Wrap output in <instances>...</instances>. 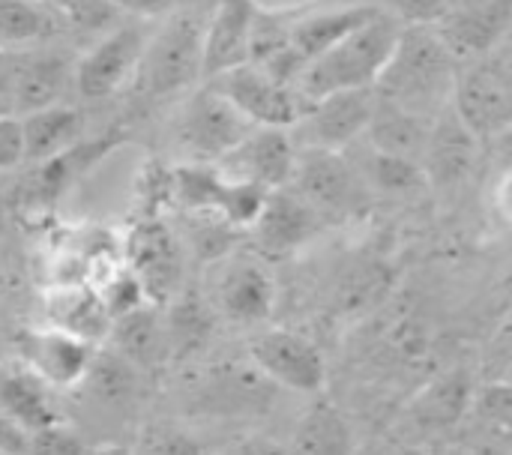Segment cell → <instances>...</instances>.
<instances>
[{"instance_id": "1", "label": "cell", "mask_w": 512, "mask_h": 455, "mask_svg": "<svg viewBox=\"0 0 512 455\" xmlns=\"http://www.w3.org/2000/svg\"><path fill=\"white\" fill-rule=\"evenodd\" d=\"M459 63L435 33V27H402L387 66L375 81V93L420 117L435 120L450 108Z\"/></svg>"}, {"instance_id": "2", "label": "cell", "mask_w": 512, "mask_h": 455, "mask_svg": "<svg viewBox=\"0 0 512 455\" xmlns=\"http://www.w3.org/2000/svg\"><path fill=\"white\" fill-rule=\"evenodd\" d=\"M399 30L402 24L390 12L375 9L363 24L345 33L336 45H330L303 69V75L297 78V90L306 99H318L339 90L375 87L399 39Z\"/></svg>"}, {"instance_id": "3", "label": "cell", "mask_w": 512, "mask_h": 455, "mask_svg": "<svg viewBox=\"0 0 512 455\" xmlns=\"http://www.w3.org/2000/svg\"><path fill=\"white\" fill-rule=\"evenodd\" d=\"M450 111L483 144L504 138L512 123V69L507 42L477 60H468L456 72Z\"/></svg>"}, {"instance_id": "4", "label": "cell", "mask_w": 512, "mask_h": 455, "mask_svg": "<svg viewBox=\"0 0 512 455\" xmlns=\"http://www.w3.org/2000/svg\"><path fill=\"white\" fill-rule=\"evenodd\" d=\"M138 84L153 99H168L192 87L201 72V27L189 15H171L156 36H147L138 72Z\"/></svg>"}, {"instance_id": "5", "label": "cell", "mask_w": 512, "mask_h": 455, "mask_svg": "<svg viewBox=\"0 0 512 455\" xmlns=\"http://www.w3.org/2000/svg\"><path fill=\"white\" fill-rule=\"evenodd\" d=\"M288 189H294L324 222L357 213L369 192L348 153L312 147H297V165Z\"/></svg>"}, {"instance_id": "6", "label": "cell", "mask_w": 512, "mask_h": 455, "mask_svg": "<svg viewBox=\"0 0 512 455\" xmlns=\"http://www.w3.org/2000/svg\"><path fill=\"white\" fill-rule=\"evenodd\" d=\"M207 84L228 105H234L252 126L294 129V123L300 120V114L309 105V99L297 87L279 84L264 69H258L255 63L225 69V72L207 78Z\"/></svg>"}, {"instance_id": "7", "label": "cell", "mask_w": 512, "mask_h": 455, "mask_svg": "<svg viewBox=\"0 0 512 455\" xmlns=\"http://www.w3.org/2000/svg\"><path fill=\"white\" fill-rule=\"evenodd\" d=\"M249 129L252 123L234 105H228L210 84H204L183 102L174 132L177 147L186 153L189 162L216 165L249 135Z\"/></svg>"}, {"instance_id": "8", "label": "cell", "mask_w": 512, "mask_h": 455, "mask_svg": "<svg viewBox=\"0 0 512 455\" xmlns=\"http://www.w3.org/2000/svg\"><path fill=\"white\" fill-rule=\"evenodd\" d=\"M372 108H375V87L339 90V93L309 99L306 111L291 129L294 144L312 147V150L345 153L363 138Z\"/></svg>"}, {"instance_id": "9", "label": "cell", "mask_w": 512, "mask_h": 455, "mask_svg": "<svg viewBox=\"0 0 512 455\" xmlns=\"http://www.w3.org/2000/svg\"><path fill=\"white\" fill-rule=\"evenodd\" d=\"M144 45H147V30L141 24L111 27L75 63L72 69L75 90L90 102L114 96L117 90L126 87V81L135 78Z\"/></svg>"}, {"instance_id": "10", "label": "cell", "mask_w": 512, "mask_h": 455, "mask_svg": "<svg viewBox=\"0 0 512 455\" xmlns=\"http://www.w3.org/2000/svg\"><path fill=\"white\" fill-rule=\"evenodd\" d=\"M249 357L267 381L291 393L315 396L327 384V360L321 348L303 333L270 327L252 339Z\"/></svg>"}, {"instance_id": "11", "label": "cell", "mask_w": 512, "mask_h": 455, "mask_svg": "<svg viewBox=\"0 0 512 455\" xmlns=\"http://www.w3.org/2000/svg\"><path fill=\"white\" fill-rule=\"evenodd\" d=\"M512 0H450L435 33L456 63L477 60L510 39Z\"/></svg>"}, {"instance_id": "12", "label": "cell", "mask_w": 512, "mask_h": 455, "mask_svg": "<svg viewBox=\"0 0 512 455\" xmlns=\"http://www.w3.org/2000/svg\"><path fill=\"white\" fill-rule=\"evenodd\" d=\"M294 165H297V144L291 129H267V126H252L249 135L216 162V168L225 177L261 186L264 192L285 189L294 177Z\"/></svg>"}, {"instance_id": "13", "label": "cell", "mask_w": 512, "mask_h": 455, "mask_svg": "<svg viewBox=\"0 0 512 455\" xmlns=\"http://www.w3.org/2000/svg\"><path fill=\"white\" fill-rule=\"evenodd\" d=\"M126 267L141 282L150 303L177 300L180 279H183V252L174 231L165 222L147 219L129 231Z\"/></svg>"}, {"instance_id": "14", "label": "cell", "mask_w": 512, "mask_h": 455, "mask_svg": "<svg viewBox=\"0 0 512 455\" xmlns=\"http://www.w3.org/2000/svg\"><path fill=\"white\" fill-rule=\"evenodd\" d=\"M213 279V303L234 324H264L276 306V282L258 258H219Z\"/></svg>"}, {"instance_id": "15", "label": "cell", "mask_w": 512, "mask_h": 455, "mask_svg": "<svg viewBox=\"0 0 512 455\" xmlns=\"http://www.w3.org/2000/svg\"><path fill=\"white\" fill-rule=\"evenodd\" d=\"M21 363L51 390H75L96 357V345L66 336L51 327H36L18 339Z\"/></svg>"}, {"instance_id": "16", "label": "cell", "mask_w": 512, "mask_h": 455, "mask_svg": "<svg viewBox=\"0 0 512 455\" xmlns=\"http://www.w3.org/2000/svg\"><path fill=\"white\" fill-rule=\"evenodd\" d=\"M324 219L294 192V189H276L267 195L255 225L249 231H255V243L264 255L273 258H285L297 249H303L318 231H321Z\"/></svg>"}, {"instance_id": "17", "label": "cell", "mask_w": 512, "mask_h": 455, "mask_svg": "<svg viewBox=\"0 0 512 455\" xmlns=\"http://www.w3.org/2000/svg\"><path fill=\"white\" fill-rule=\"evenodd\" d=\"M255 0H219L210 21L201 27V72L213 78L225 69L249 63Z\"/></svg>"}, {"instance_id": "18", "label": "cell", "mask_w": 512, "mask_h": 455, "mask_svg": "<svg viewBox=\"0 0 512 455\" xmlns=\"http://www.w3.org/2000/svg\"><path fill=\"white\" fill-rule=\"evenodd\" d=\"M480 141L462 126V120L447 108L432 120V132L423 150V177L426 183L453 189L465 183V177L474 171Z\"/></svg>"}, {"instance_id": "19", "label": "cell", "mask_w": 512, "mask_h": 455, "mask_svg": "<svg viewBox=\"0 0 512 455\" xmlns=\"http://www.w3.org/2000/svg\"><path fill=\"white\" fill-rule=\"evenodd\" d=\"M87 345L102 348L111 330V318L99 300V291L84 282H63L45 294V324Z\"/></svg>"}, {"instance_id": "20", "label": "cell", "mask_w": 512, "mask_h": 455, "mask_svg": "<svg viewBox=\"0 0 512 455\" xmlns=\"http://www.w3.org/2000/svg\"><path fill=\"white\" fill-rule=\"evenodd\" d=\"M432 132V120L420 117L390 99H381L375 93V108L369 117V126L363 132L366 147L387 153V156H399V159H411V162H423V150Z\"/></svg>"}, {"instance_id": "21", "label": "cell", "mask_w": 512, "mask_h": 455, "mask_svg": "<svg viewBox=\"0 0 512 455\" xmlns=\"http://www.w3.org/2000/svg\"><path fill=\"white\" fill-rule=\"evenodd\" d=\"M51 393L54 390L42 378H36L24 363L0 369V414L30 432L63 423L60 405Z\"/></svg>"}, {"instance_id": "22", "label": "cell", "mask_w": 512, "mask_h": 455, "mask_svg": "<svg viewBox=\"0 0 512 455\" xmlns=\"http://www.w3.org/2000/svg\"><path fill=\"white\" fill-rule=\"evenodd\" d=\"M72 81V66L66 57L60 54H39V57H27L24 63H18L9 72V105L12 114H30L36 108H48L54 102H60L66 84Z\"/></svg>"}, {"instance_id": "23", "label": "cell", "mask_w": 512, "mask_h": 455, "mask_svg": "<svg viewBox=\"0 0 512 455\" xmlns=\"http://www.w3.org/2000/svg\"><path fill=\"white\" fill-rule=\"evenodd\" d=\"M105 345H111V351L123 357L132 369H156L168 357L165 324L153 303L114 318Z\"/></svg>"}, {"instance_id": "24", "label": "cell", "mask_w": 512, "mask_h": 455, "mask_svg": "<svg viewBox=\"0 0 512 455\" xmlns=\"http://www.w3.org/2000/svg\"><path fill=\"white\" fill-rule=\"evenodd\" d=\"M21 135H24V162H48L78 144L84 117L72 105L54 102L48 108H36L21 114Z\"/></svg>"}, {"instance_id": "25", "label": "cell", "mask_w": 512, "mask_h": 455, "mask_svg": "<svg viewBox=\"0 0 512 455\" xmlns=\"http://www.w3.org/2000/svg\"><path fill=\"white\" fill-rule=\"evenodd\" d=\"M354 435L345 423V417L327 405H312L303 420L294 429L291 444L285 447V455H354Z\"/></svg>"}, {"instance_id": "26", "label": "cell", "mask_w": 512, "mask_h": 455, "mask_svg": "<svg viewBox=\"0 0 512 455\" xmlns=\"http://www.w3.org/2000/svg\"><path fill=\"white\" fill-rule=\"evenodd\" d=\"M471 405V384L462 375H450L438 384H432L417 402H414V423L429 432H444L456 426Z\"/></svg>"}, {"instance_id": "27", "label": "cell", "mask_w": 512, "mask_h": 455, "mask_svg": "<svg viewBox=\"0 0 512 455\" xmlns=\"http://www.w3.org/2000/svg\"><path fill=\"white\" fill-rule=\"evenodd\" d=\"M366 153H369V159L363 165L354 162V168L360 171L366 186L390 192V195H408V192H417L420 186H426L420 162L387 156V153H378L372 147H366Z\"/></svg>"}, {"instance_id": "28", "label": "cell", "mask_w": 512, "mask_h": 455, "mask_svg": "<svg viewBox=\"0 0 512 455\" xmlns=\"http://www.w3.org/2000/svg\"><path fill=\"white\" fill-rule=\"evenodd\" d=\"M51 12L36 0H0V45L24 48L48 36Z\"/></svg>"}, {"instance_id": "29", "label": "cell", "mask_w": 512, "mask_h": 455, "mask_svg": "<svg viewBox=\"0 0 512 455\" xmlns=\"http://www.w3.org/2000/svg\"><path fill=\"white\" fill-rule=\"evenodd\" d=\"M132 455H210L204 441L177 423H150L138 432Z\"/></svg>"}, {"instance_id": "30", "label": "cell", "mask_w": 512, "mask_h": 455, "mask_svg": "<svg viewBox=\"0 0 512 455\" xmlns=\"http://www.w3.org/2000/svg\"><path fill=\"white\" fill-rule=\"evenodd\" d=\"M48 9H54L57 18H63L72 30L96 36L108 33L120 21V9L114 6V0H51Z\"/></svg>"}, {"instance_id": "31", "label": "cell", "mask_w": 512, "mask_h": 455, "mask_svg": "<svg viewBox=\"0 0 512 455\" xmlns=\"http://www.w3.org/2000/svg\"><path fill=\"white\" fill-rule=\"evenodd\" d=\"M96 291H99V300H102L111 321L150 303L141 282L129 273V267H114L111 276L105 279V285H99Z\"/></svg>"}, {"instance_id": "32", "label": "cell", "mask_w": 512, "mask_h": 455, "mask_svg": "<svg viewBox=\"0 0 512 455\" xmlns=\"http://www.w3.org/2000/svg\"><path fill=\"white\" fill-rule=\"evenodd\" d=\"M87 441L69 429L66 423H54L45 429H36L30 438V455H87Z\"/></svg>"}, {"instance_id": "33", "label": "cell", "mask_w": 512, "mask_h": 455, "mask_svg": "<svg viewBox=\"0 0 512 455\" xmlns=\"http://www.w3.org/2000/svg\"><path fill=\"white\" fill-rule=\"evenodd\" d=\"M390 15L402 27H435L447 12L450 0H387Z\"/></svg>"}, {"instance_id": "34", "label": "cell", "mask_w": 512, "mask_h": 455, "mask_svg": "<svg viewBox=\"0 0 512 455\" xmlns=\"http://www.w3.org/2000/svg\"><path fill=\"white\" fill-rule=\"evenodd\" d=\"M24 162V135L21 120L12 111L0 114V171H12Z\"/></svg>"}, {"instance_id": "35", "label": "cell", "mask_w": 512, "mask_h": 455, "mask_svg": "<svg viewBox=\"0 0 512 455\" xmlns=\"http://www.w3.org/2000/svg\"><path fill=\"white\" fill-rule=\"evenodd\" d=\"M33 432L0 414V455H30Z\"/></svg>"}, {"instance_id": "36", "label": "cell", "mask_w": 512, "mask_h": 455, "mask_svg": "<svg viewBox=\"0 0 512 455\" xmlns=\"http://www.w3.org/2000/svg\"><path fill=\"white\" fill-rule=\"evenodd\" d=\"M210 455H285V447L273 438H261V435H252V438H243L225 450H216Z\"/></svg>"}, {"instance_id": "37", "label": "cell", "mask_w": 512, "mask_h": 455, "mask_svg": "<svg viewBox=\"0 0 512 455\" xmlns=\"http://www.w3.org/2000/svg\"><path fill=\"white\" fill-rule=\"evenodd\" d=\"M114 6L120 9V15H135V18H153L159 12H168L174 6V0H114Z\"/></svg>"}, {"instance_id": "38", "label": "cell", "mask_w": 512, "mask_h": 455, "mask_svg": "<svg viewBox=\"0 0 512 455\" xmlns=\"http://www.w3.org/2000/svg\"><path fill=\"white\" fill-rule=\"evenodd\" d=\"M87 455H132V450H129V447H99V450H93V447H90V453Z\"/></svg>"}, {"instance_id": "39", "label": "cell", "mask_w": 512, "mask_h": 455, "mask_svg": "<svg viewBox=\"0 0 512 455\" xmlns=\"http://www.w3.org/2000/svg\"><path fill=\"white\" fill-rule=\"evenodd\" d=\"M354 455H378V453H375V450H357Z\"/></svg>"}, {"instance_id": "40", "label": "cell", "mask_w": 512, "mask_h": 455, "mask_svg": "<svg viewBox=\"0 0 512 455\" xmlns=\"http://www.w3.org/2000/svg\"><path fill=\"white\" fill-rule=\"evenodd\" d=\"M36 3H42V6H48V3H51V0H36Z\"/></svg>"}, {"instance_id": "41", "label": "cell", "mask_w": 512, "mask_h": 455, "mask_svg": "<svg viewBox=\"0 0 512 455\" xmlns=\"http://www.w3.org/2000/svg\"><path fill=\"white\" fill-rule=\"evenodd\" d=\"M429 455H438V453H429Z\"/></svg>"}]
</instances>
